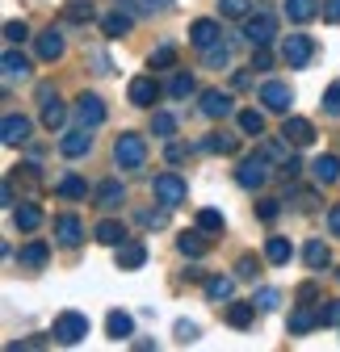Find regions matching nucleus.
I'll return each instance as SVG.
<instances>
[{"instance_id": "1", "label": "nucleus", "mask_w": 340, "mask_h": 352, "mask_svg": "<svg viewBox=\"0 0 340 352\" xmlns=\"http://www.w3.org/2000/svg\"><path fill=\"white\" fill-rule=\"evenodd\" d=\"M114 164L126 168V172H139L147 164V139L135 135V130H122V135L114 139Z\"/></svg>"}, {"instance_id": "2", "label": "nucleus", "mask_w": 340, "mask_h": 352, "mask_svg": "<svg viewBox=\"0 0 340 352\" xmlns=\"http://www.w3.org/2000/svg\"><path fill=\"white\" fill-rule=\"evenodd\" d=\"M151 197H156L160 206H168V210L185 206V201H189V185H185V176H177V172H160L156 181H151Z\"/></svg>"}, {"instance_id": "3", "label": "nucleus", "mask_w": 340, "mask_h": 352, "mask_svg": "<svg viewBox=\"0 0 340 352\" xmlns=\"http://www.w3.org/2000/svg\"><path fill=\"white\" fill-rule=\"evenodd\" d=\"M273 34H277V17L269 9H257V13L244 17V38L252 42V47H269Z\"/></svg>"}, {"instance_id": "4", "label": "nucleus", "mask_w": 340, "mask_h": 352, "mask_svg": "<svg viewBox=\"0 0 340 352\" xmlns=\"http://www.w3.org/2000/svg\"><path fill=\"white\" fill-rule=\"evenodd\" d=\"M84 336H89V315H80V311H63V315H55L51 340H59V344H80Z\"/></svg>"}, {"instance_id": "5", "label": "nucleus", "mask_w": 340, "mask_h": 352, "mask_svg": "<svg viewBox=\"0 0 340 352\" xmlns=\"http://www.w3.org/2000/svg\"><path fill=\"white\" fill-rule=\"evenodd\" d=\"M235 181H240V189H261V185L269 181V155H265V151H257V155L240 160Z\"/></svg>"}, {"instance_id": "6", "label": "nucleus", "mask_w": 340, "mask_h": 352, "mask_svg": "<svg viewBox=\"0 0 340 352\" xmlns=\"http://www.w3.org/2000/svg\"><path fill=\"white\" fill-rule=\"evenodd\" d=\"M72 113H76V126H89V130H97L109 118V109H105V101L97 93H80L76 105H72Z\"/></svg>"}, {"instance_id": "7", "label": "nucleus", "mask_w": 340, "mask_h": 352, "mask_svg": "<svg viewBox=\"0 0 340 352\" xmlns=\"http://www.w3.org/2000/svg\"><path fill=\"white\" fill-rule=\"evenodd\" d=\"M281 59H286L290 67H307V63L315 59V42H311L307 34H286V42H281Z\"/></svg>"}, {"instance_id": "8", "label": "nucleus", "mask_w": 340, "mask_h": 352, "mask_svg": "<svg viewBox=\"0 0 340 352\" xmlns=\"http://www.w3.org/2000/svg\"><path fill=\"white\" fill-rule=\"evenodd\" d=\"M257 101H261L269 113H290V101H294V93H290V84H286V80H265Z\"/></svg>"}, {"instance_id": "9", "label": "nucleus", "mask_w": 340, "mask_h": 352, "mask_svg": "<svg viewBox=\"0 0 340 352\" xmlns=\"http://www.w3.org/2000/svg\"><path fill=\"white\" fill-rule=\"evenodd\" d=\"M34 51H38V59H42V63H55V59H63L67 42H63V34H59V30L51 25V30L34 34Z\"/></svg>"}, {"instance_id": "10", "label": "nucleus", "mask_w": 340, "mask_h": 352, "mask_svg": "<svg viewBox=\"0 0 340 352\" xmlns=\"http://www.w3.org/2000/svg\"><path fill=\"white\" fill-rule=\"evenodd\" d=\"M189 42L198 51H210L215 42H223V25L215 21V17H198L193 25H189Z\"/></svg>"}, {"instance_id": "11", "label": "nucleus", "mask_w": 340, "mask_h": 352, "mask_svg": "<svg viewBox=\"0 0 340 352\" xmlns=\"http://www.w3.org/2000/svg\"><path fill=\"white\" fill-rule=\"evenodd\" d=\"M59 151H63L67 160L89 155V151H93V130H89V126H76V130H67V135L59 139Z\"/></svg>"}, {"instance_id": "12", "label": "nucleus", "mask_w": 340, "mask_h": 352, "mask_svg": "<svg viewBox=\"0 0 340 352\" xmlns=\"http://www.w3.org/2000/svg\"><path fill=\"white\" fill-rule=\"evenodd\" d=\"M156 93H160L156 76H135V80H131V88H126V101L139 105V109H151V105H156Z\"/></svg>"}, {"instance_id": "13", "label": "nucleus", "mask_w": 340, "mask_h": 352, "mask_svg": "<svg viewBox=\"0 0 340 352\" xmlns=\"http://www.w3.org/2000/svg\"><path fill=\"white\" fill-rule=\"evenodd\" d=\"M206 118H227V113H235V101H231V93H223V88H206L202 93V105H198Z\"/></svg>"}, {"instance_id": "14", "label": "nucleus", "mask_w": 340, "mask_h": 352, "mask_svg": "<svg viewBox=\"0 0 340 352\" xmlns=\"http://www.w3.org/2000/svg\"><path fill=\"white\" fill-rule=\"evenodd\" d=\"M30 130H34V122H30V118L9 113V118H5V126H0V143H5V147H21V143H30Z\"/></svg>"}, {"instance_id": "15", "label": "nucleus", "mask_w": 340, "mask_h": 352, "mask_svg": "<svg viewBox=\"0 0 340 352\" xmlns=\"http://www.w3.org/2000/svg\"><path fill=\"white\" fill-rule=\"evenodd\" d=\"M281 139H286L290 147H311V143H315V126H311L307 118H286V122H281Z\"/></svg>"}, {"instance_id": "16", "label": "nucleus", "mask_w": 340, "mask_h": 352, "mask_svg": "<svg viewBox=\"0 0 340 352\" xmlns=\"http://www.w3.org/2000/svg\"><path fill=\"white\" fill-rule=\"evenodd\" d=\"M143 264H147V248H143V239H122V243H118V269L135 273V269H143Z\"/></svg>"}, {"instance_id": "17", "label": "nucleus", "mask_w": 340, "mask_h": 352, "mask_svg": "<svg viewBox=\"0 0 340 352\" xmlns=\"http://www.w3.org/2000/svg\"><path fill=\"white\" fill-rule=\"evenodd\" d=\"M55 239H59L63 248H76V243L84 239V223H80L76 214H59V218H55Z\"/></svg>"}, {"instance_id": "18", "label": "nucleus", "mask_w": 340, "mask_h": 352, "mask_svg": "<svg viewBox=\"0 0 340 352\" xmlns=\"http://www.w3.org/2000/svg\"><path fill=\"white\" fill-rule=\"evenodd\" d=\"M93 201H97L101 210H122V201H126L122 181H101V185L93 189Z\"/></svg>"}, {"instance_id": "19", "label": "nucleus", "mask_w": 340, "mask_h": 352, "mask_svg": "<svg viewBox=\"0 0 340 352\" xmlns=\"http://www.w3.org/2000/svg\"><path fill=\"white\" fill-rule=\"evenodd\" d=\"M315 327H319V311H311V302H303V306L290 311V336H307Z\"/></svg>"}, {"instance_id": "20", "label": "nucleus", "mask_w": 340, "mask_h": 352, "mask_svg": "<svg viewBox=\"0 0 340 352\" xmlns=\"http://www.w3.org/2000/svg\"><path fill=\"white\" fill-rule=\"evenodd\" d=\"M131 25H135V13H126V9H114V13L101 17V34L105 38H126V34H131Z\"/></svg>"}, {"instance_id": "21", "label": "nucleus", "mask_w": 340, "mask_h": 352, "mask_svg": "<svg viewBox=\"0 0 340 352\" xmlns=\"http://www.w3.org/2000/svg\"><path fill=\"white\" fill-rule=\"evenodd\" d=\"M47 260H51V248L42 243V239L25 243V248L17 252V264H21V269H47Z\"/></svg>"}, {"instance_id": "22", "label": "nucleus", "mask_w": 340, "mask_h": 352, "mask_svg": "<svg viewBox=\"0 0 340 352\" xmlns=\"http://www.w3.org/2000/svg\"><path fill=\"white\" fill-rule=\"evenodd\" d=\"M319 13H323L319 0H286V17H290L294 25H307V21L319 17Z\"/></svg>"}, {"instance_id": "23", "label": "nucleus", "mask_w": 340, "mask_h": 352, "mask_svg": "<svg viewBox=\"0 0 340 352\" xmlns=\"http://www.w3.org/2000/svg\"><path fill=\"white\" fill-rule=\"evenodd\" d=\"M0 67H5V84H13V80H25V76H30V59H25L17 47H9V51H5Z\"/></svg>"}, {"instance_id": "24", "label": "nucleus", "mask_w": 340, "mask_h": 352, "mask_svg": "<svg viewBox=\"0 0 340 352\" xmlns=\"http://www.w3.org/2000/svg\"><path fill=\"white\" fill-rule=\"evenodd\" d=\"M311 176H315V185H336L340 181V155H319L311 164Z\"/></svg>"}, {"instance_id": "25", "label": "nucleus", "mask_w": 340, "mask_h": 352, "mask_svg": "<svg viewBox=\"0 0 340 352\" xmlns=\"http://www.w3.org/2000/svg\"><path fill=\"white\" fill-rule=\"evenodd\" d=\"M105 336L109 340H131L135 336V319L126 315V311H109L105 315Z\"/></svg>"}, {"instance_id": "26", "label": "nucleus", "mask_w": 340, "mask_h": 352, "mask_svg": "<svg viewBox=\"0 0 340 352\" xmlns=\"http://www.w3.org/2000/svg\"><path fill=\"white\" fill-rule=\"evenodd\" d=\"M257 311H261L257 302H231V306H227V323L244 331V327H252V319H257Z\"/></svg>"}, {"instance_id": "27", "label": "nucleus", "mask_w": 340, "mask_h": 352, "mask_svg": "<svg viewBox=\"0 0 340 352\" xmlns=\"http://www.w3.org/2000/svg\"><path fill=\"white\" fill-rule=\"evenodd\" d=\"M193 93H198V80L189 72H173V80H168V97H173V101H189Z\"/></svg>"}, {"instance_id": "28", "label": "nucleus", "mask_w": 340, "mask_h": 352, "mask_svg": "<svg viewBox=\"0 0 340 352\" xmlns=\"http://www.w3.org/2000/svg\"><path fill=\"white\" fill-rule=\"evenodd\" d=\"M303 260H307V269L323 273L328 264H332V252H328V243H323V239H311V243L303 248Z\"/></svg>"}, {"instance_id": "29", "label": "nucleus", "mask_w": 340, "mask_h": 352, "mask_svg": "<svg viewBox=\"0 0 340 352\" xmlns=\"http://www.w3.org/2000/svg\"><path fill=\"white\" fill-rule=\"evenodd\" d=\"M206 55V67H215V72H223L227 63H231V55H235V38H227V42H215L210 51H202Z\"/></svg>"}, {"instance_id": "30", "label": "nucleus", "mask_w": 340, "mask_h": 352, "mask_svg": "<svg viewBox=\"0 0 340 352\" xmlns=\"http://www.w3.org/2000/svg\"><path fill=\"white\" fill-rule=\"evenodd\" d=\"M13 223H17V231H38V227H42V210H38L34 201H21V206L13 210Z\"/></svg>"}, {"instance_id": "31", "label": "nucleus", "mask_w": 340, "mask_h": 352, "mask_svg": "<svg viewBox=\"0 0 340 352\" xmlns=\"http://www.w3.org/2000/svg\"><path fill=\"white\" fill-rule=\"evenodd\" d=\"M93 17H97L93 0H67V9H63V21H72V25H89Z\"/></svg>"}, {"instance_id": "32", "label": "nucleus", "mask_w": 340, "mask_h": 352, "mask_svg": "<svg viewBox=\"0 0 340 352\" xmlns=\"http://www.w3.org/2000/svg\"><path fill=\"white\" fill-rule=\"evenodd\" d=\"M290 256H294V248H290L286 235H269L265 239V260L269 264H290Z\"/></svg>"}, {"instance_id": "33", "label": "nucleus", "mask_w": 340, "mask_h": 352, "mask_svg": "<svg viewBox=\"0 0 340 352\" xmlns=\"http://www.w3.org/2000/svg\"><path fill=\"white\" fill-rule=\"evenodd\" d=\"M177 252L189 256V260H202V256H206V239H202L198 231H185V235H177Z\"/></svg>"}, {"instance_id": "34", "label": "nucleus", "mask_w": 340, "mask_h": 352, "mask_svg": "<svg viewBox=\"0 0 340 352\" xmlns=\"http://www.w3.org/2000/svg\"><path fill=\"white\" fill-rule=\"evenodd\" d=\"M97 243H105V248H118L122 239H126V231H122V223H114V218H105V223H97Z\"/></svg>"}, {"instance_id": "35", "label": "nucleus", "mask_w": 340, "mask_h": 352, "mask_svg": "<svg viewBox=\"0 0 340 352\" xmlns=\"http://www.w3.org/2000/svg\"><path fill=\"white\" fill-rule=\"evenodd\" d=\"M231 289H235L231 277H206V298L210 302H231Z\"/></svg>"}, {"instance_id": "36", "label": "nucleus", "mask_w": 340, "mask_h": 352, "mask_svg": "<svg viewBox=\"0 0 340 352\" xmlns=\"http://www.w3.org/2000/svg\"><path fill=\"white\" fill-rule=\"evenodd\" d=\"M55 193L67 197V201H80V197H89V185H84L80 176H63V181L55 185Z\"/></svg>"}, {"instance_id": "37", "label": "nucleus", "mask_w": 340, "mask_h": 352, "mask_svg": "<svg viewBox=\"0 0 340 352\" xmlns=\"http://www.w3.org/2000/svg\"><path fill=\"white\" fill-rule=\"evenodd\" d=\"M202 147H206V151H215V155H235L240 139H235V135H223V130H219V135H210Z\"/></svg>"}, {"instance_id": "38", "label": "nucleus", "mask_w": 340, "mask_h": 352, "mask_svg": "<svg viewBox=\"0 0 340 352\" xmlns=\"http://www.w3.org/2000/svg\"><path fill=\"white\" fill-rule=\"evenodd\" d=\"M223 214L219 210H198V231H206V235H223Z\"/></svg>"}, {"instance_id": "39", "label": "nucleus", "mask_w": 340, "mask_h": 352, "mask_svg": "<svg viewBox=\"0 0 340 352\" xmlns=\"http://www.w3.org/2000/svg\"><path fill=\"white\" fill-rule=\"evenodd\" d=\"M240 130L244 135H265V113L261 109H240Z\"/></svg>"}, {"instance_id": "40", "label": "nucleus", "mask_w": 340, "mask_h": 352, "mask_svg": "<svg viewBox=\"0 0 340 352\" xmlns=\"http://www.w3.org/2000/svg\"><path fill=\"white\" fill-rule=\"evenodd\" d=\"M67 122V109L59 105V97L55 101H47V105H42V126H47V130H59Z\"/></svg>"}, {"instance_id": "41", "label": "nucleus", "mask_w": 340, "mask_h": 352, "mask_svg": "<svg viewBox=\"0 0 340 352\" xmlns=\"http://www.w3.org/2000/svg\"><path fill=\"white\" fill-rule=\"evenodd\" d=\"M252 13V0H219V17H231V21H244Z\"/></svg>"}, {"instance_id": "42", "label": "nucleus", "mask_w": 340, "mask_h": 352, "mask_svg": "<svg viewBox=\"0 0 340 352\" xmlns=\"http://www.w3.org/2000/svg\"><path fill=\"white\" fill-rule=\"evenodd\" d=\"M151 135H156V139H173V135H177V118L160 109V113L151 118Z\"/></svg>"}, {"instance_id": "43", "label": "nucleus", "mask_w": 340, "mask_h": 352, "mask_svg": "<svg viewBox=\"0 0 340 352\" xmlns=\"http://www.w3.org/2000/svg\"><path fill=\"white\" fill-rule=\"evenodd\" d=\"M173 63H177V47H168V42H164V47H156L151 59H147V67H173Z\"/></svg>"}, {"instance_id": "44", "label": "nucleus", "mask_w": 340, "mask_h": 352, "mask_svg": "<svg viewBox=\"0 0 340 352\" xmlns=\"http://www.w3.org/2000/svg\"><path fill=\"white\" fill-rule=\"evenodd\" d=\"M319 323H323V327H340V298H328V302L319 306Z\"/></svg>"}, {"instance_id": "45", "label": "nucleus", "mask_w": 340, "mask_h": 352, "mask_svg": "<svg viewBox=\"0 0 340 352\" xmlns=\"http://www.w3.org/2000/svg\"><path fill=\"white\" fill-rule=\"evenodd\" d=\"M319 109L328 113V118H340V80L328 88V93H323V101H319Z\"/></svg>"}, {"instance_id": "46", "label": "nucleus", "mask_w": 340, "mask_h": 352, "mask_svg": "<svg viewBox=\"0 0 340 352\" xmlns=\"http://www.w3.org/2000/svg\"><path fill=\"white\" fill-rule=\"evenodd\" d=\"M257 269H261L257 256H240V260H235V277H240V281H252V277H257Z\"/></svg>"}, {"instance_id": "47", "label": "nucleus", "mask_w": 340, "mask_h": 352, "mask_svg": "<svg viewBox=\"0 0 340 352\" xmlns=\"http://www.w3.org/2000/svg\"><path fill=\"white\" fill-rule=\"evenodd\" d=\"M30 38V25L25 21H9L5 25V42H9V47H17V42H25Z\"/></svg>"}, {"instance_id": "48", "label": "nucleus", "mask_w": 340, "mask_h": 352, "mask_svg": "<svg viewBox=\"0 0 340 352\" xmlns=\"http://www.w3.org/2000/svg\"><path fill=\"white\" fill-rule=\"evenodd\" d=\"M139 223H143V227H168V206H160V210H143V214H139Z\"/></svg>"}, {"instance_id": "49", "label": "nucleus", "mask_w": 340, "mask_h": 352, "mask_svg": "<svg viewBox=\"0 0 340 352\" xmlns=\"http://www.w3.org/2000/svg\"><path fill=\"white\" fill-rule=\"evenodd\" d=\"M198 336H202V331H198V323H189V319H181V323H177V344H193Z\"/></svg>"}, {"instance_id": "50", "label": "nucleus", "mask_w": 340, "mask_h": 352, "mask_svg": "<svg viewBox=\"0 0 340 352\" xmlns=\"http://www.w3.org/2000/svg\"><path fill=\"white\" fill-rule=\"evenodd\" d=\"M252 302H257L261 311H277V302H281V294H277V289H261V294L252 298Z\"/></svg>"}, {"instance_id": "51", "label": "nucleus", "mask_w": 340, "mask_h": 352, "mask_svg": "<svg viewBox=\"0 0 340 352\" xmlns=\"http://www.w3.org/2000/svg\"><path fill=\"white\" fill-rule=\"evenodd\" d=\"M257 214H261V218H265V223H273V218H277V214H281V206H277V197H265V201H261V206H257Z\"/></svg>"}, {"instance_id": "52", "label": "nucleus", "mask_w": 340, "mask_h": 352, "mask_svg": "<svg viewBox=\"0 0 340 352\" xmlns=\"http://www.w3.org/2000/svg\"><path fill=\"white\" fill-rule=\"evenodd\" d=\"M89 59H93V72H97V76H109V72H114V63H109V55H105V51H93Z\"/></svg>"}, {"instance_id": "53", "label": "nucleus", "mask_w": 340, "mask_h": 352, "mask_svg": "<svg viewBox=\"0 0 340 352\" xmlns=\"http://www.w3.org/2000/svg\"><path fill=\"white\" fill-rule=\"evenodd\" d=\"M252 67H257V72H269V67H273V55H269V47H257V55H252Z\"/></svg>"}, {"instance_id": "54", "label": "nucleus", "mask_w": 340, "mask_h": 352, "mask_svg": "<svg viewBox=\"0 0 340 352\" xmlns=\"http://www.w3.org/2000/svg\"><path fill=\"white\" fill-rule=\"evenodd\" d=\"M323 21L340 25V0H323Z\"/></svg>"}, {"instance_id": "55", "label": "nucleus", "mask_w": 340, "mask_h": 352, "mask_svg": "<svg viewBox=\"0 0 340 352\" xmlns=\"http://www.w3.org/2000/svg\"><path fill=\"white\" fill-rule=\"evenodd\" d=\"M299 172H303V164L294 160V155H290V160H281V176H286V181H294V176H299Z\"/></svg>"}, {"instance_id": "56", "label": "nucleus", "mask_w": 340, "mask_h": 352, "mask_svg": "<svg viewBox=\"0 0 340 352\" xmlns=\"http://www.w3.org/2000/svg\"><path fill=\"white\" fill-rule=\"evenodd\" d=\"M185 155H189V147H181V143H173V147L164 151V160H168V164H177V160H185Z\"/></svg>"}, {"instance_id": "57", "label": "nucleus", "mask_w": 340, "mask_h": 352, "mask_svg": "<svg viewBox=\"0 0 340 352\" xmlns=\"http://www.w3.org/2000/svg\"><path fill=\"white\" fill-rule=\"evenodd\" d=\"M328 231H332V235H340V206H332V210H328Z\"/></svg>"}, {"instance_id": "58", "label": "nucleus", "mask_w": 340, "mask_h": 352, "mask_svg": "<svg viewBox=\"0 0 340 352\" xmlns=\"http://www.w3.org/2000/svg\"><path fill=\"white\" fill-rule=\"evenodd\" d=\"M147 13H164V9H173V0H143Z\"/></svg>"}, {"instance_id": "59", "label": "nucleus", "mask_w": 340, "mask_h": 352, "mask_svg": "<svg viewBox=\"0 0 340 352\" xmlns=\"http://www.w3.org/2000/svg\"><path fill=\"white\" fill-rule=\"evenodd\" d=\"M315 294H319L315 285H303V289H299V298H303V302H315Z\"/></svg>"}, {"instance_id": "60", "label": "nucleus", "mask_w": 340, "mask_h": 352, "mask_svg": "<svg viewBox=\"0 0 340 352\" xmlns=\"http://www.w3.org/2000/svg\"><path fill=\"white\" fill-rule=\"evenodd\" d=\"M131 344H135L139 352H151V348H156V340H143V336H139V340H131Z\"/></svg>"}]
</instances>
